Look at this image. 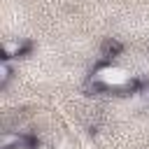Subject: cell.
Masks as SVG:
<instances>
[{"label": "cell", "instance_id": "obj_2", "mask_svg": "<svg viewBox=\"0 0 149 149\" xmlns=\"http://www.w3.org/2000/svg\"><path fill=\"white\" fill-rule=\"evenodd\" d=\"M19 147H23V135L5 130L0 137V149H19Z\"/></svg>", "mask_w": 149, "mask_h": 149}, {"label": "cell", "instance_id": "obj_4", "mask_svg": "<svg viewBox=\"0 0 149 149\" xmlns=\"http://www.w3.org/2000/svg\"><path fill=\"white\" fill-rule=\"evenodd\" d=\"M12 74H14V70H12L9 61H2V63H0V86H2V88L7 86V81L12 79Z\"/></svg>", "mask_w": 149, "mask_h": 149}, {"label": "cell", "instance_id": "obj_3", "mask_svg": "<svg viewBox=\"0 0 149 149\" xmlns=\"http://www.w3.org/2000/svg\"><path fill=\"white\" fill-rule=\"evenodd\" d=\"M123 51V44L119 42V40H105L102 42V56H107V58H114L116 54H121Z\"/></svg>", "mask_w": 149, "mask_h": 149}, {"label": "cell", "instance_id": "obj_5", "mask_svg": "<svg viewBox=\"0 0 149 149\" xmlns=\"http://www.w3.org/2000/svg\"><path fill=\"white\" fill-rule=\"evenodd\" d=\"M137 93H140L142 102H144V105H149V84H140V86H137Z\"/></svg>", "mask_w": 149, "mask_h": 149}, {"label": "cell", "instance_id": "obj_1", "mask_svg": "<svg viewBox=\"0 0 149 149\" xmlns=\"http://www.w3.org/2000/svg\"><path fill=\"white\" fill-rule=\"evenodd\" d=\"M28 51H30V42H28V40H5V42H2L5 61H9V58H19V56H26Z\"/></svg>", "mask_w": 149, "mask_h": 149}]
</instances>
